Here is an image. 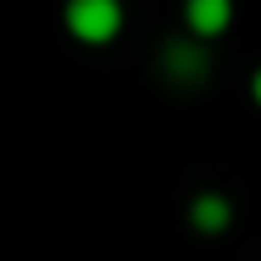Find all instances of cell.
Masks as SVG:
<instances>
[{
    "label": "cell",
    "instance_id": "obj_5",
    "mask_svg": "<svg viewBox=\"0 0 261 261\" xmlns=\"http://www.w3.org/2000/svg\"><path fill=\"white\" fill-rule=\"evenodd\" d=\"M252 101H257V106H261V69H257V73H252Z\"/></svg>",
    "mask_w": 261,
    "mask_h": 261
},
{
    "label": "cell",
    "instance_id": "obj_1",
    "mask_svg": "<svg viewBox=\"0 0 261 261\" xmlns=\"http://www.w3.org/2000/svg\"><path fill=\"white\" fill-rule=\"evenodd\" d=\"M64 28L83 46H106L124 28V5L119 0H64Z\"/></svg>",
    "mask_w": 261,
    "mask_h": 261
},
{
    "label": "cell",
    "instance_id": "obj_2",
    "mask_svg": "<svg viewBox=\"0 0 261 261\" xmlns=\"http://www.w3.org/2000/svg\"><path fill=\"white\" fill-rule=\"evenodd\" d=\"M161 69L179 83V87H197L206 73H211V55H206V46H202V37H174V41H165V50H161Z\"/></svg>",
    "mask_w": 261,
    "mask_h": 261
},
{
    "label": "cell",
    "instance_id": "obj_3",
    "mask_svg": "<svg viewBox=\"0 0 261 261\" xmlns=\"http://www.w3.org/2000/svg\"><path fill=\"white\" fill-rule=\"evenodd\" d=\"M184 23L193 37L211 41L234 23V0H184Z\"/></svg>",
    "mask_w": 261,
    "mask_h": 261
},
{
    "label": "cell",
    "instance_id": "obj_4",
    "mask_svg": "<svg viewBox=\"0 0 261 261\" xmlns=\"http://www.w3.org/2000/svg\"><path fill=\"white\" fill-rule=\"evenodd\" d=\"M188 216H193V229H197V234H211V239H216V234H225V229H229L234 206H229V197H225V193H197Z\"/></svg>",
    "mask_w": 261,
    "mask_h": 261
}]
</instances>
